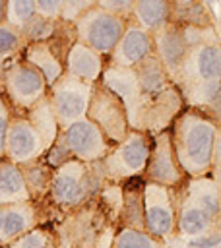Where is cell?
I'll list each match as a JSON object with an SVG mask.
<instances>
[{
  "label": "cell",
  "mask_w": 221,
  "mask_h": 248,
  "mask_svg": "<svg viewBox=\"0 0 221 248\" xmlns=\"http://www.w3.org/2000/svg\"><path fill=\"white\" fill-rule=\"evenodd\" d=\"M124 105L128 128L143 134L169 130L171 122L184 108V101L157 56H149L136 68L105 66L101 79Z\"/></svg>",
  "instance_id": "1"
},
{
  "label": "cell",
  "mask_w": 221,
  "mask_h": 248,
  "mask_svg": "<svg viewBox=\"0 0 221 248\" xmlns=\"http://www.w3.org/2000/svg\"><path fill=\"white\" fill-rule=\"evenodd\" d=\"M184 107L202 110L219 120L221 50L219 31L188 29V50L174 79Z\"/></svg>",
  "instance_id": "2"
},
{
  "label": "cell",
  "mask_w": 221,
  "mask_h": 248,
  "mask_svg": "<svg viewBox=\"0 0 221 248\" xmlns=\"http://www.w3.org/2000/svg\"><path fill=\"white\" fill-rule=\"evenodd\" d=\"M171 145L186 178L211 176L219 182V120L184 107L169 126Z\"/></svg>",
  "instance_id": "3"
},
{
  "label": "cell",
  "mask_w": 221,
  "mask_h": 248,
  "mask_svg": "<svg viewBox=\"0 0 221 248\" xmlns=\"http://www.w3.org/2000/svg\"><path fill=\"white\" fill-rule=\"evenodd\" d=\"M105 184L107 178L101 161L83 163L70 159L52 172L48 205L54 213H76L89 202H95Z\"/></svg>",
  "instance_id": "4"
},
{
  "label": "cell",
  "mask_w": 221,
  "mask_h": 248,
  "mask_svg": "<svg viewBox=\"0 0 221 248\" xmlns=\"http://www.w3.org/2000/svg\"><path fill=\"white\" fill-rule=\"evenodd\" d=\"M47 89L43 76L21 56L0 72V93L12 112H27L47 97Z\"/></svg>",
  "instance_id": "5"
},
{
  "label": "cell",
  "mask_w": 221,
  "mask_h": 248,
  "mask_svg": "<svg viewBox=\"0 0 221 248\" xmlns=\"http://www.w3.org/2000/svg\"><path fill=\"white\" fill-rule=\"evenodd\" d=\"M151 147V136L130 130L126 138L114 143L101 161L105 178L110 184H120L130 178H142Z\"/></svg>",
  "instance_id": "6"
},
{
  "label": "cell",
  "mask_w": 221,
  "mask_h": 248,
  "mask_svg": "<svg viewBox=\"0 0 221 248\" xmlns=\"http://www.w3.org/2000/svg\"><path fill=\"white\" fill-rule=\"evenodd\" d=\"M72 27L76 33V41H79L81 45H85L91 50H95L97 54H101L107 62L109 54L112 52L114 45L118 43L124 27H126V21L116 16H110L109 12H105L93 4L89 10H85L76 19V23Z\"/></svg>",
  "instance_id": "7"
},
{
  "label": "cell",
  "mask_w": 221,
  "mask_h": 248,
  "mask_svg": "<svg viewBox=\"0 0 221 248\" xmlns=\"http://www.w3.org/2000/svg\"><path fill=\"white\" fill-rule=\"evenodd\" d=\"M91 91L93 83L76 79L68 74H62V78L47 89V101L54 112L58 130H64L87 116Z\"/></svg>",
  "instance_id": "8"
},
{
  "label": "cell",
  "mask_w": 221,
  "mask_h": 248,
  "mask_svg": "<svg viewBox=\"0 0 221 248\" xmlns=\"http://www.w3.org/2000/svg\"><path fill=\"white\" fill-rule=\"evenodd\" d=\"M143 231L163 242L176 236L174 188L143 182Z\"/></svg>",
  "instance_id": "9"
},
{
  "label": "cell",
  "mask_w": 221,
  "mask_h": 248,
  "mask_svg": "<svg viewBox=\"0 0 221 248\" xmlns=\"http://www.w3.org/2000/svg\"><path fill=\"white\" fill-rule=\"evenodd\" d=\"M85 118L99 128V132L107 138V141L110 145L122 141L126 138V134L130 132L122 101L101 81L93 83Z\"/></svg>",
  "instance_id": "10"
},
{
  "label": "cell",
  "mask_w": 221,
  "mask_h": 248,
  "mask_svg": "<svg viewBox=\"0 0 221 248\" xmlns=\"http://www.w3.org/2000/svg\"><path fill=\"white\" fill-rule=\"evenodd\" d=\"M47 149L48 147L43 136L29 122V118L23 112H12L4 141V159L16 165H25L35 159H41Z\"/></svg>",
  "instance_id": "11"
},
{
  "label": "cell",
  "mask_w": 221,
  "mask_h": 248,
  "mask_svg": "<svg viewBox=\"0 0 221 248\" xmlns=\"http://www.w3.org/2000/svg\"><path fill=\"white\" fill-rule=\"evenodd\" d=\"M142 180L153 182L159 186H167V188H178L186 180V176L174 157L169 130H163V132L151 136L149 157H147V165H145Z\"/></svg>",
  "instance_id": "12"
},
{
  "label": "cell",
  "mask_w": 221,
  "mask_h": 248,
  "mask_svg": "<svg viewBox=\"0 0 221 248\" xmlns=\"http://www.w3.org/2000/svg\"><path fill=\"white\" fill-rule=\"evenodd\" d=\"M60 138L64 141V147L68 155L76 161L83 163H97L103 161L109 149L112 147L107 138L99 132V128L89 122L87 118L78 120L70 124L68 128L60 130Z\"/></svg>",
  "instance_id": "13"
},
{
  "label": "cell",
  "mask_w": 221,
  "mask_h": 248,
  "mask_svg": "<svg viewBox=\"0 0 221 248\" xmlns=\"http://www.w3.org/2000/svg\"><path fill=\"white\" fill-rule=\"evenodd\" d=\"M52 213L54 211L48 205H41L35 202L0 205V248L25 234L27 231L39 225H47Z\"/></svg>",
  "instance_id": "14"
},
{
  "label": "cell",
  "mask_w": 221,
  "mask_h": 248,
  "mask_svg": "<svg viewBox=\"0 0 221 248\" xmlns=\"http://www.w3.org/2000/svg\"><path fill=\"white\" fill-rule=\"evenodd\" d=\"M153 56V37L138 27L134 21H126V27L107 58L109 68H136L143 60Z\"/></svg>",
  "instance_id": "15"
},
{
  "label": "cell",
  "mask_w": 221,
  "mask_h": 248,
  "mask_svg": "<svg viewBox=\"0 0 221 248\" xmlns=\"http://www.w3.org/2000/svg\"><path fill=\"white\" fill-rule=\"evenodd\" d=\"M151 37H153V54L157 56L163 70L174 83L188 50V29L167 23L161 31H157Z\"/></svg>",
  "instance_id": "16"
},
{
  "label": "cell",
  "mask_w": 221,
  "mask_h": 248,
  "mask_svg": "<svg viewBox=\"0 0 221 248\" xmlns=\"http://www.w3.org/2000/svg\"><path fill=\"white\" fill-rule=\"evenodd\" d=\"M105 66H107L105 58L95 50H91L89 46L81 45L79 41L72 43L64 58V74L89 83H97L101 79Z\"/></svg>",
  "instance_id": "17"
},
{
  "label": "cell",
  "mask_w": 221,
  "mask_h": 248,
  "mask_svg": "<svg viewBox=\"0 0 221 248\" xmlns=\"http://www.w3.org/2000/svg\"><path fill=\"white\" fill-rule=\"evenodd\" d=\"M114 229L143 231V180L130 178L120 182V207Z\"/></svg>",
  "instance_id": "18"
},
{
  "label": "cell",
  "mask_w": 221,
  "mask_h": 248,
  "mask_svg": "<svg viewBox=\"0 0 221 248\" xmlns=\"http://www.w3.org/2000/svg\"><path fill=\"white\" fill-rule=\"evenodd\" d=\"M174 192H176V236L190 238V236H200L213 229H219V221L209 217L192 202H188L182 196L180 186L174 188Z\"/></svg>",
  "instance_id": "19"
},
{
  "label": "cell",
  "mask_w": 221,
  "mask_h": 248,
  "mask_svg": "<svg viewBox=\"0 0 221 248\" xmlns=\"http://www.w3.org/2000/svg\"><path fill=\"white\" fill-rule=\"evenodd\" d=\"M180 190L188 202H192L196 207H200L209 217L219 221V217H221V190H219L217 180H213L209 174L198 176V178H186L182 182Z\"/></svg>",
  "instance_id": "20"
},
{
  "label": "cell",
  "mask_w": 221,
  "mask_h": 248,
  "mask_svg": "<svg viewBox=\"0 0 221 248\" xmlns=\"http://www.w3.org/2000/svg\"><path fill=\"white\" fill-rule=\"evenodd\" d=\"M21 58L43 76L47 87H50L54 81H58L64 74V58L50 46V43L25 45Z\"/></svg>",
  "instance_id": "21"
},
{
  "label": "cell",
  "mask_w": 221,
  "mask_h": 248,
  "mask_svg": "<svg viewBox=\"0 0 221 248\" xmlns=\"http://www.w3.org/2000/svg\"><path fill=\"white\" fill-rule=\"evenodd\" d=\"M169 23L184 29H215L211 12L204 2L196 0H169Z\"/></svg>",
  "instance_id": "22"
},
{
  "label": "cell",
  "mask_w": 221,
  "mask_h": 248,
  "mask_svg": "<svg viewBox=\"0 0 221 248\" xmlns=\"http://www.w3.org/2000/svg\"><path fill=\"white\" fill-rule=\"evenodd\" d=\"M19 169H21V174H23V180H25L31 202L41 203V205H48V190H50L54 169L48 167L43 157L35 159L31 163L19 165Z\"/></svg>",
  "instance_id": "23"
},
{
  "label": "cell",
  "mask_w": 221,
  "mask_h": 248,
  "mask_svg": "<svg viewBox=\"0 0 221 248\" xmlns=\"http://www.w3.org/2000/svg\"><path fill=\"white\" fill-rule=\"evenodd\" d=\"M130 21L155 35L169 23V0H134Z\"/></svg>",
  "instance_id": "24"
},
{
  "label": "cell",
  "mask_w": 221,
  "mask_h": 248,
  "mask_svg": "<svg viewBox=\"0 0 221 248\" xmlns=\"http://www.w3.org/2000/svg\"><path fill=\"white\" fill-rule=\"evenodd\" d=\"M31 202L19 165L0 159V205Z\"/></svg>",
  "instance_id": "25"
},
{
  "label": "cell",
  "mask_w": 221,
  "mask_h": 248,
  "mask_svg": "<svg viewBox=\"0 0 221 248\" xmlns=\"http://www.w3.org/2000/svg\"><path fill=\"white\" fill-rule=\"evenodd\" d=\"M23 114H25V116L29 118V122L39 130V134L43 136L47 147H50V145L54 143V140H56V136H58L60 130H58L54 112H52V108H50L47 97L41 99L37 105H33V107H31L27 112H23ZM47 151H48V149H47Z\"/></svg>",
  "instance_id": "26"
},
{
  "label": "cell",
  "mask_w": 221,
  "mask_h": 248,
  "mask_svg": "<svg viewBox=\"0 0 221 248\" xmlns=\"http://www.w3.org/2000/svg\"><path fill=\"white\" fill-rule=\"evenodd\" d=\"M109 248H169L167 242L138 229H112Z\"/></svg>",
  "instance_id": "27"
},
{
  "label": "cell",
  "mask_w": 221,
  "mask_h": 248,
  "mask_svg": "<svg viewBox=\"0 0 221 248\" xmlns=\"http://www.w3.org/2000/svg\"><path fill=\"white\" fill-rule=\"evenodd\" d=\"M60 244V232L58 229L50 225H39L25 234L17 236L4 248H58Z\"/></svg>",
  "instance_id": "28"
},
{
  "label": "cell",
  "mask_w": 221,
  "mask_h": 248,
  "mask_svg": "<svg viewBox=\"0 0 221 248\" xmlns=\"http://www.w3.org/2000/svg\"><path fill=\"white\" fill-rule=\"evenodd\" d=\"M58 25H60V21H50V19H45V17L35 14L25 25H21L17 29V33L21 35L25 45H29V43H47L54 37V33L58 31Z\"/></svg>",
  "instance_id": "29"
},
{
  "label": "cell",
  "mask_w": 221,
  "mask_h": 248,
  "mask_svg": "<svg viewBox=\"0 0 221 248\" xmlns=\"http://www.w3.org/2000/svg\"><path fill=\"white\" fill-rule=\"evenodd\" d=\"M25 48V41L17 33V29L10 27L8 23L0 25V72L16 58L21 56Z\"/></svg>",
  "instance_id": "30"
},
{
  "label": "cell",
  "mask_w": 221,
  "mask_h": 248,
  "mask_svg": "<svg viewBox=\"0 0 221 248\" xmlns=\"http://www.w3.org/2000/svg\"><path fill=\"white\" fill-rule=\"evenodd\" d=\"M35 16V0H6L4 23L19 29Z\"/></svg>",
  "instance_id": "31"
},
{
  "label": "cell",
  "mask_w": 221,
  "mask_h": 248,
  "mask_svg": "<svg viewBox=\"0 0 221 248\" xmlns=\"http://www.w3.org/2000/svg\"><path fill=\"white\" fill-rule=\"evenodd\" d=\"M167 244L169 248H219V229H213L205 234L190 236V238L174 236Z\"/></svg>",
  "instance_id": "32"
},
{
  "label": "cell",
  "mask_w": 221,
  "mask_h": 248,
  "mask_svg": "<svg viewBox=\"0 0 221 248\" xmlns=\"http://www.w3.org/2000/svg\"><path fill=\"white\" fill-rule=\"evenodd\" d=\"M95 4V0H62V8H60V21L74 25L76 19L89 10Z\"/></svg>",
  "instance_id": "33"
},
{
  "label": "cell",
  "mask_w": 221,
  "mask_h": 248,
  "mask_svg": "<svg viewBox=\"0 0 221 248\" xmlns=\"http://www.w3.org/2000/svg\"><path fill=\"white\" fill-rule=\"evenodd\" d=\"M95 6L109 12L110 16H116L124 21H130L134 0H95Z\"/></svg>",
  "instance_id": "34"
},
{
  "label": "cell",
  "mask_w": 221,
  "mask_h": 248,
  "mask_svg": "<svg viewBox=\"0 0 221 248\" xmlns=\"http://www.w3.org/2000/svg\"><path fill=\"white\" fill-rule=\"evenodd\" d=\"M60 8L62 0H35V14L50 21H60Z\"/></svg>",
  "instance_id": "35"
},
{
  "label": "cell",
  "mask_w": 221,
  "mask_h": 248,
  "mask_svg": "<svg viewBox=\"0 0 221 248\" xmlns=\"http://www.w3.org/2000/svg\"><path fill=\"white\" fill-rule=\"evenodd\" d=\"M10 116H12V110H10V107L6 105V101H4V97L0 93V159H4V141H6Z\"/></svg>",
  "instance_id": "36"
},
{
  "label": "cell",
  "mask_w": 221,
  "mask_h": 248,
  "mask_svg": "<svg viewBox=\"0 0 221 248\" xmlns=\"http://www.w3.org/2000/svg\"><path fill=\"white\" fill-rule=\"evenodd\" d=\"M58 232H60V231H58ZM58 248H72V244H70V242L60 234V244H58Z\"/></svg>",
  "instance_id": "37"
},
{
  "label": "cell",
  "mask_w": 221,
  "mask_h": 248,
  "mask_svg": "<svg viewBox=\"0 0 221 248\" xmlns=\"http://www.w3.org/2000/svg\"><path fill=\"white\" fill-rule=\"evenodd\" d=\"M4 8H6V0H0V25L4 23Z\"/></svg>",
  "instance_id": "38"
}]
</instances>
